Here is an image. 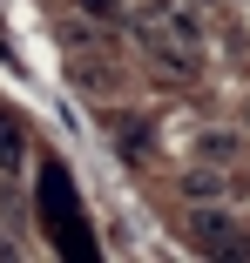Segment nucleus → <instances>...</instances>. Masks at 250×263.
<instances>
[{
	"label": "nucleus",
	"mask_w": 250,
	"mask_h": 263,
	"mask_svg": "<svg viewBox=\"0 0 250 263\" xmlns=\"http://www.w3.org/2000/svg\"><path fill=\"white\" fill-rule=\"evenodd\" d=\"M189 250H210V256H250V236L230 230V216L210 202V209H196V223H189Z\"/></svg>",
	"instance_id": "f257e3e1"
},
{
	"label": "nucleus",
	"mask_w": 250,
	"mask_h": 263,
	"mask_svg": "<svg viewBox=\"0 0 250 263\" xmlns=\"http://www.w3.org/2000/svg\"><path fill=\"white\" fill-rule=\"evenodd\" d=\"M149 21L169 41H183V47H203V34H210V14L196 7V0H149Z\"/></svg>",
	"instance_id": "f03ea898"
},
{
	"label": "nucleus",
	"mask_w": 250,
	"mask_h": 263,
	"mask_svg": "<svg viewBox=\"0 0 250 263\" xmlns=\"http://www.w3.org/2000/svg\"><path fill=\"white\" fill-rule=\"evenodd\" d=\"M196 155H203V162H217V169H230L237 155H243V135H237V128H203Z\"/></svg>",
	"instance_id": "7ed1b4c3"
},
{
	"label": "nucleus",
	"mask_w": 250,
	"mask_h": 263,
	"mask_svg": "<svg viewBox=\"0 0 250 263\" xmlns=\"http://www.w3.org/2000/svg\"><path fill=\"white\" fill-rule=\"evenodd\" d=\"M183 196H189V202H217V196H223V169H217V162L183 169Z\"/></svg>",
	"instance_id": "20e7f679"
},
{
	"label": "nucleus",
	"mask_w": 250,
	"mask_h": 263,
	"mask_svg": "<svg viewBox=\"0 0 250 263\" xmlns=\"http://www.w3.org/2000/svg\"><path fill=\"white\" fill-rule=\"evenodd\" d=\"M21 162H27V135H21L7 115H0V176H14Z\"/></svg>",
	"instance_id": "39448f33"
},
{
	"label": "nucleus",
	"mask_w": 250,
	"mask_h": 263,
	"mask_svg": "<svg viewBox=\"0 0 250 263\" xmlns=\"http://www.w3.org/2000/svg\"><path fill=\"white\" fill-rule=\"evenodd\" d=\"M75 7H81V21H95V27H122V0H75Z\"/></svg>",
	"instance_id": "423d86ee"
}]
</instances>
